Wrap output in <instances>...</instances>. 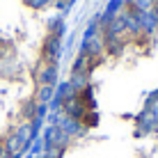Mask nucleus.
Returning <instances> with one entry per match:
<instances>
[{
	"instance_id": "obj_1",
	"label": "nucleus",
	"mask_w": 158,
	"mask_h": 158,
	"mask_svg": "<svg viewBox=\"0 0 158 158\" xmlns=\"http://www.w3.org/2000/svg\"><path fill=\"white\" fill-rule=\"evenodd\" d=\"M48 158H158V0H122L67 73Z\"/></svg>"
}]
</instances>
